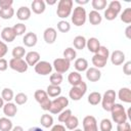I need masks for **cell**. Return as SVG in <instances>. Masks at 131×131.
Returning <instances> with one entry per match:
<instances>
[{"mask_svg": "<svg viewBox=\"0 0 131 131\" xmlns=\"http://www.w3.org/2000/svg\"><path fill=\"white\" fill-rule=\"evenodd\" d=\"M52 66H53L52 68H54L56 73L63 74V73L69 71V69L71 67V62L69 60H67L66 58H63V57L62 58H56V59H54Z\"/></svg>", "mask_w": 131, "mask_h": 131, "instance_id": "7c38bea8", "label": "cell"}, {"mask_svg": "<svg viewBox=\"0 0 131 131\" xmlns=\"http://www.w3.org/2000/svg\"><path fill=\"white\" fill-rule=\"evenodd\" d=\"M57 30L61 33H68L71 30V25L67 20H60L57 23Z\"/></svg>", "mask_w": 131, "mask_h": 131, "instance_id": "7bdbcfd3", "label": "cell"}, {"mask_svg": "<svg viewBox=\"0 0 131 131\" xmlns=\"http://www.w3.org/2000/svg\"><path fill=\"white\" fill-rule=\"evenodd\" d=\"M3 105H4V100H3L2 97H0V108L3 107Z\"/></svg>", "mask_w": 131, "mask_h": 131, "instance_id": "6f0895ef", "label": "cell"}, {"mask_svg": "<svg viewBox=\"0 0 131 131\" xmlns=\"http://www.w3.org/2000/svg\"><path fill=\"white\" fill-rule=\"evenodd\" d=\"M28 131H44V130H42V129L39 128V127H32V128H30Z\"/></svg>", "mask_w": 131, "mask_h": 131, "instance_id": "9f6ffc18", "label": "cell"}, {"mask_svg": "<svg viewBox=\"0 0 131 131\" xmlns=\"http://www.w3.org/2000/svg\"><path fill=\"white\" fill-rule=\"evenodd\" d=\"M68 81H69V83H70L72 86H77V85H79L83 80H82L81 75H80L78 72H72V73H70L69 76H68Z\"/></svg>", "mask_w": 131, "mask_h": 131, "instance_id": "484cf974", "label": "cell"}, {"mask_svg": "<svg viewBox=\"0 0 131 131\" xmlns=\"http://www.w3.org/2000/svg\"><path fill=\"white\" fill-rule=\"evenodd\" d=\"M101 77V72L96 68H89L86 70V78L90 82H97Z\"/></svg>", "mask_w": 131, "mask_h": 131, "instance_id": "9a60e30c", "label": "cell"}, {"mask_svg": "<svg viewBox=\"0 0 131 131\" xmlns=\"http://www.w3.org/2000/svg\"><path fill=\"white\" fill-rule=\"evenodd\" d=\"M100 131H112L113 129V124L111 122V120L108 119H102L99 125Z\"/></svg>", "mask_w": 131, "mask_h": 131, "instance_id": "b9f144b4", "label": "cell"}, {"mask_svg": "<svg viewBox=\"0 0 131 131\" xmlns=\"http://www.w3.org/2000/svg\"><path fill=\"white\" fill-rule=\"evenodd\" d=\"M31 16V9L27 6H20L16 11V17L20 20H27Z\"/></svg>", "mask_w": 131, "mask_h": 131, "instance_id": "cb8c5ba5", "label": "cell"}, {"mask_svg": "<svg viewBox=\"0 0 131 131\" xmlns=\"http://www.w3.org/2000/svg\"><path fill=\"white\" fill-rule=\"evenodd\" d=\"M86 46L88 48V50L90 52H93V53H96L99 49V47L101 46L98 39L95 38V37H92V38H89L87 41H86Z\"/></svg>", "mask_w": 131, "mask_h": 131, "instance_id": "44dd1931", "label": "cell"}, {"mask_svg": "<svg viewBox=\"0 0 131 131\" xmlns=\"http://www.w3.org/2000/svg\"><path fill=\"white\" fill-rule=\"evenodd\" d=\"M34 68L35 72L41 76H47L52 72V64L46 60H40Z\"/></svg>", "mask_w": 131, "mask_h": 131, "instance_id": "8fae6325", "label": "cell"}, {"mask_svg": "<svg viewBox=\"0 0 131 131\" xmlns=\"http://www.w3.org/2000/svg\"><path fill=\"white\" fill-rule=\"evenodd\" d=\"M12 30H13L15 36H21V35L26 32L27 27H26V25H24V24H21V23H18V24L14 25V26L12 27Z\"/></svg>", "mask_w": 131, "mask_h": 131, "instance_id": "60d3db41", "label": "cell"}, {"mask_svg": "<svg viewBox=\"0 0 131 131\" xmlns=\"http://www.w3.org/2000/svg\"><path fill=\"white\" fill-rule=\"evenodd\" d=\"M37 35L33 32L27 33L23 38V42L27 47H34L37 44Z\"/></svg>", "mask_w": 131, "mask_h": 131, "instance_id": "d6986e66", "label": "cell"}, {"mask_svg": "<svg viewBox=\"0 0 131 131\" xmlns=\"http://www.w3.org/2000/svg\"><path fill=\"white\" fill-rule=\"evenodd\" d=\"M56 37H57V33H56V30L54 28H47L44 33H43V38H44V41L47 43V44H52L55 42L56 40Z\"/></svg>", "mask_w": 131, "mask_h": 131, "instance_id": "5bb4252c", "label": "cell"}, {"mask_svg": "<svg viewBox=\"0 0 131 131\" xmlns=\"http://www.w3.org/2000/svg\"><path fill=\"white\" fill-rule=\"evenodd\" d=\"M83 131H98L95 117L89 115L83 119Z\"/></svg>", "mask_w": 131, "mask_h": 131, "instance_id": "4fadbf2b", "label": "cell"}, {"mask_svg": "<svg viewBox=\"0 0 131 131\" xmlns=\"http://www.w3.org/2000/svg\"><path fill=\"white\" fill-rule=\"evenodd\" d=\"M11 131H24V129H23L21 126H15L11 129Z\"/></svg>", "mask_w": 131, "mask_h": 131, "instance_id": "11a10c76", "label": "cell"}, {"mask_svg": "<svg viewBox=\"0 0 131 131\" xmlns=\"http://www.w3.org/2000/svg\"><path fill=\"white\" fill-rule=\"evenodd\" d=\"M73 131H82V129H78V128H76V129H74Z\"/></svg>", "mask_w": 131, "mask_h": 131, "instance_id": "91938a15", "label": "cell"}, {"mask_svg": "<svg viewBox=\"0 0 131 131\" xmlns=\"http://www.w3.org/2000/svg\"><path fill=\"white\" fill-rule=\"evenodd\" d=\"M11 53H12L13 58H21L26 54V49L23 46H15L12 49V52Z\"/></svg>", "mask_w": 131, "mask_h": 131, "instance_id": "8d00e7d4", "label": "cell"}, {"mask_svg": "<svg viewBox=\"0 0 131 131\" xmlns=\"http://www.w3.org/2000/svg\"><path fill=\"white\" fill-rule=\"evenodd\" d=\"M121 20L125 24L131 23V7H127L121 13Z\"/></svg>", "mask_w": 131, "mask_h": 131, "instance_id": "f35d334b", "label": "cell"}, {"mask_svg": "<svg viewBox=\"0 0 131 131\" xmlns=\"http://www.w3.org/2000/svg\"><path fill=\"white\" fill-rule=\"evenodd\" d=\"M74 67L75 69L77 70V72H84L88 69V61L83 58V57H80V58H77L75 60V63H74Z\"/></svg>", "mask_w": 131, "mask_h": 131, "instance_id": "4316f807", "label": "cell"}, {"mask_svg": "<svg viewBox=\"0 0 131 131\" xmlns=\"http://www.w3.org/2000/svg\"><path fill=\"white\" fill-rule=\"evenodd\" d=\"M106 4H107L106 0H92V2H91V5H92V7L94 8L95 11L104 9Z\"/></svg>", "mask_w": 131, "mask_h": 131, "instance_id": "74e56055", "label": "cell"}, {"mask_svg": "<svg viewBox=\"0 0 131 131\" xmlns=\"http://www.w3.org/2000/svg\"><path fill=\"white\" fill-rule=\"evenodd\" d=\"M87 18V14H86V10L83 6H77L76 8H74V11L72 13V23L77 26H83L86 21Z\"/></svg>", "mask_w": 131, "mask_h": 131, "instance_id": "52a82bcc", "label": "cell"}, {"mask_svg": "<svg viewBox=\"0 0 131 131\" xmlns=\"http://www.w3.org/2000/svg\"><path fill=\"white\" fill-rule=\"evenodd\" d=\"M40 123L44 128H49L53 125V118L49 114H44L40 119Z\"/></svg>", "mask_w": 131, "mask_h": 131, "instance_id": "1f68e13d", "label": "cell"}, {"mask_svg": "<svg viewBox=\"0 0 131 131\" xmlns=\"http://www.w3.org/2000/svg\"><path fill=\"white\" fill-rule=\"evenodd\" d=\"M12 4H13L12 0H0V9L12 7Z\"/></svg>", "mask_w": 131, "mask_h": 131, "instance_id": "c3c4849f", "label": "cell"}, {"mask_svg": "<svg viewBox=\"0 0 131 131\" xmlns=\"http://www.w3.org/2000/svg\"><path fill=\"white\" fill-rule=\"evenodd\" d=\"M76 55H77L76 50H75L74 48H72V47H68V48H66L64 51H63V58H66V59L69 60L70 62L76 58Z\"/></svg>", "mask_w": 131, "mask_h": 131, "instance_id": "836d02e7", "label": "cell"}, {"mask_svg": "<svg viewBox=\"0 0 131 131\" xmlns=\"http://www.w3.org/2000/svg\"><path fill=\"white\" fill-rule=\"evenodd\" d=\"M118 97L120 100H122L123 102L126 103H130L131 102V90L128 87H123L119 90L118 93Z\"/></svg>", "mask_w": 131, "mask_h": 131, "instance_id": "ffe728a7", "label": "cell"}, {"mask_svg": "<svg viewBox=\"0 0 131 131\" xmlns=\"http://www.w3.org/2000/svg\"><path fill=\"white\" fill-rule=\"evenodd\" d=\"M55 3H56L55 0H53V1H49V0H47V4H49V5H53V4H55Z\"/></svg>", "mask_w": 131, "mask_h": 131, "instance_id": "680465c9", "label": "cell"}, {"mask_svg": "<svg viewBox=\"0 0 131 131\" xmlns=\"http://www.w3.org/2000/svg\"><path fill=\"white\" fill-rule=\"evenodd\" d=\"M34 97L36 99V101L40 104L41 108L43 111H49L50 106H51V100L49 99V96L47 95L46 91L38 89L35 91L34 93Z\"/></svg>", "mask_w": 131, "mask_h": 131, "instance_id": "277c9868", "label": "cell"}, {"mask_svg": "<svg viewBox=\"0 0 131 131\" xmlns=\"http://www.w3.org/2000/svg\"><path fill=\"white\" fill-rule=\"evenodd\" d=\"M40 61V54L37 51H30L26 54V62L28 66L35 67Z\"/></svg>", "mask_w": 131, "mask_h": 131, "instance_id": "e0dca14e", "label": "cell"}, {"mask_svg": "<svg viewBox=\"0 0 131 131\" xmlns=\"http://www.w3.org/2000/svg\"><path fill=\"white\" fill-rule=\"evenodd\" d=\"M7 51H8V48L6 43H4L3 41H0V58H3L4 55L7 53Z\"/></svg>", "mask_w": 131, "mask_h": 131, "instance_id": "7dc6e473", "label": "cell"}, {"mask_svg": "<svg viewBox=\"0 0 131 131\" xmlns=\"http://www.w3.org/2000/svg\"><path fill=\"white\" fill-rule=\"evenodd\" d=\"M112 119L117 124H122L127 122V114L125 111V107L121 103H115L111 110Z\"/></svg>", "mask_w": 131, "mask_h": 131, "instance_id": "7a4b0ae2", "label": "cell"}, {"mask_svg": "<svg viewBox=\"0 0 131 131\" xmlns=\"http://www.w3.org/2000/svg\"><path fill=\"white\" fill-rule=\"evenodd\" d=\"M73 0H60L57 4V9H56V14L60 18H67L70 16L73 8Z\"/></svg>", "mask_w": 131, "mask_h": 131, "instance_id": "3957f363", "label": "cell"}, {"mask_svg": "<svg viewBox=\"0 0 131 131\" xmlns=\"http://www.w3.org/2000/svg\"><path fill=\"white\" fill-rule=\"evenodd\" d=\"M71 116H72V111L71 110H63L58 115V121L61 122V123H64Z\"/></svg>", "mask_w": 131, "mask_h": 131, "instance_id": "f6af8a7d", "label": "cell"}, {"mask_svg": "<svg viewBox=\"0 0 131 131\" xmlns=\"http://www.w3.org/2000/svg\"><path fill=\"white\" fill-rule=\"evenodd\" d=\"M100 101H101V94L99 92L94 91L88 95V102L91 105H97Z\"/></svg>", "mask_w": 131, "mask_h": 131, "instance_id": "f546056e", "label": "cell"}, {"mask_svg": "<svg viewBox=\"0 0 131 131\" xmlns=\"http://www.w3.org/2000/svg\"><path fill=\"white\" fill-rule=\"evenodd\" d=\"M14 100H15V103H16V104L21 105V104H25V103L27 102L28 96H27V94H25V93H23V92H19V93H17V94L15 95Z\"/></svg>", "mask_w": 131, "mask_h": 131, "instance_id": "ee69618b", "label": "cell"}, {"mask_svg": "<svg viewBox=\"0 0 131 131\" xmlns=\"http://www.w3.org/2000/svg\"><path fill=\"white\" fill-rule=\"evenodd\" d=\"M64 124H66V127L69 129V130H74V129H76L77 127H78V125H79V120H78V118L76 117V116H71L66 122H64Z\"/></svg>", "mask_w": 131, "mask_h": 131, "instance_id": "d6a6232c", "label": "cell"}, {"mask_svg": "<svg viewBox=\"0 0 131 131\" xmlns=\"http://www.w3.org/2000/svg\"><path fill=\"white\" fill-rule=\"evenodd\" d=\"M68 105H69V99L66 96H58L57 98L51 101V106H50L49 112L51 114L56 115L62 112Z\"/></svg>", "mask_w": 131, "mask_h": 131, "instance_id": "ba28073f", "label": "cell"}, {"mask_svg": "<svg viewBox=\"0 0 131 131\" xmlns=\"http://www.w3.org/2000/svg\"><path fill=\"white\" fill-rule=\"evenodd\" d=\"M110 57V51L105 46H100L98 51L94 53L92 57V63L94 68L101 69L106 64V61Z\"/></svg>", "mask_w": 131, "mask_h": 131, "instance_id": "6da1fadb", "label": "cell"}, {"mask_svg": "<svg viewBox=\"0 0 131 131\" xmlns=\"http://www.w3.org/2000/svg\"><path fill=\"white\" fill-rule=\"evenodd\" d=\"M121 3L118 0H113L108 3L106 10L104 11V17L107 20H114L121 11Z\"/></svg>", "mask_w": 131, "mask_h": 131, "instance_id": "5b68a950", "label": "cell"}, {"mask_svg": "<svg viewBox=\"0 0 131 131\" xmlns=\"http://www.w3.org/2000/svg\"><path fill=\"white\" fill-rule=\"evenodd\" d=\"M89 1L88 0H76V3L80 4V5H83V4H87Z\"/></svg>", "mask_w": 131, "mask_h": 131, "instance_id": "db71d44e", "label": "cell"}, {"mask_svg": "<svg viewBox=\"0 0 131 131\" xmlns=\"http://www.w3.org/2000/svg\"><path fill=\"white\" fill-rule=\"evenodd\" d=\"M116 92L113 89H108L104 92L103 96H101V105L102 108L106 112H111L113 105L115 104V100H116Z\"/></svg>", "mask_w": 131, "mask_h": 131, "instance_id": "8992f818", "label": "cell"}, {"mask_svg": "<svg viewBox=\"0 0 131 131\" xmlns=\"http://www.w3.org/2000/svg\"><path fill=\"white\" fill-rule=\"evenodd\" d=\"M12 128V122L8 118H0V131H11Z\"/></svg>", "mask_w": 131, "mask_h": 131, "instance_id": "4dcf8cb0", "label": "cell"}, {"mask_svg": "<svg viewBox=\"0 0 131 131\" xmlns=\"http://www.w3.org/2000/svg\"><path fill=\"white\" fill-rule=\"evenodd\" d=\"M111 61L115 66H120L125 61V53L121 50H115L111 54Z\"/></svg>", "mask_w": 131, "mask_h": 131, "instance_id": "2e32d148", "label": "cell"}, {"mask_svg": "<svg viewBox=\"0 0 131 131\" xmlns=\"http://www.w3.org/2000/svg\"><path fill=\"white\" fill-rule=\"evenodd\" d=\"M63 80V77L61 74H58V73H55V74H52L50 76V84L51 85H55V86H59L61 84Z\"/></svg>", "mask_w": 131, "mask_h": 131, "instance_id": "ab89813d", "label": "cell"}, {"mask_svg": "<svg viewBox=\"0 0 131 131\" xmlns=\"http://www.w3.org/2000/svg\"><path fill=\"white\" fill-rule=\"evenodd\" d=\"M3 113L6 117H14L15 114L17 113L16 104L12 102H7L6 104L3 105Z\"/></svg>", "mask_w": 131, "mask_h": 131, "instance_id": "603a6c76", "label": "cell"}, {"mask_svg": "<svg viewBox=\"0 0 131 131\" xmlns=\"http://www.w3.org/2000/svg\"><path fill=\"white\" fill-rule=\"evenodd\" d=\"M123 72H124V74H126L127 76L131 75V61L125 62V64L123 66Z\"/></svg>", "mask_w": 131, "mask_h": 131, "instance_id": "681fc988", "label": "cell"}, {"mask_svg": "<svg viewBox=\"0 0 131 131\" xmlns=\"http://www.w3.org/2000/svg\"><path fill=\"white\" fill-rule=\"evenodd\" d=\"M50 131H66V127L63 125H60V124H57V125H54Z\"/></svg>", "mask_w": 131, "mask_h": 131, "instance_id": "816d5d0a", "label": "cell"}, {"mask_svg": "<svg viewBox=\"0 0 131 131\" xmlns=\"http://www.w3.org/2000/svg\"><path fill=\"white\" fill-rule=\"evenodd\" d=\"M31 8L36 14H41L45 11V2L43 0H34L31 4Z\"/></svg>", "mask_w": 131, "mask_h": 131, "instance_id": "7402d4cb", "label": "cell"}, {"mask_svg": "<svg viewBox=\"0 0 131 131\" xmlns=\"http://www.w3.org/2000/svg\"><path fill=\"white\" fill-rule=\"evenodd\" d=\"M8 68V62L5 58H0V72L6 71Z\"/></svg>", "mask_w": 131, "mask_h": 131, "instance_id": "f907efd6", "label": "cell"}, {"mask_svg": "<svg viewBox=\"0 0 131 131\" xmlns=\"http://www.w3.org/2000/svg\"><path fill=\"white\" fill-rule=\"evenodd\" d=\"M1 97L3 98V100H6L7 102H10L14 97L13 91L10 88H4L1 92Z\"/></svg>", "mask_w": 131, "mask_h": 131, "instance_id": "d590c367", "label": "cell"}, {"mask_svg": "<svg viewBox=\"0 0 131 131\" xmlns=\"http://www.w3.org/2000/svg\"><path fill=\"white\" fill-rule=\"evenodd\" d=\"M14 14V9L12 7H8V8H2L0 9V17L3 19H9L13 16Z\"/></svg>", "mask_w": 131, "mask_h": 131, "instance_id": "e575fe53", "label": "cell"}, {"mask_svg": "<svg viewBox=\"0 0 131 131\" xmlns=\"http://www.w3.org/2000/svg\"><path fill=\"white\" fill-rule=\"evenodd\" d=\"M87 91V85L84 81H82L79 85L77 86H72L70 92H69V96L70 98H72L73 100L77 101V100H80L86 93Z\"/></svg>", "mask_w": 131, "mask_h": 131, "instance_id": "9c48e42d", "label": "cell"}, {"mask_svg": "<svg viewBox=\"0 0 131 131\" xmlns=\"http://www.w3.org/2000/svg\"><path fill=\"white\" fill-rule=\"evenodd\" d=\"M88 19H89V23L93 26H96V25H99L101 21H102V16L100 15V13L98 11H95V10H91L89 12V15H88Z\"/></svg>", "mask_w": 131, "mask_h": 131, "instance_id": "d4e9b609", "label": "cell"}, {"mask_svg": "<svg viewBox=\"0 0 131 131\" xmlns=\"http://www.w3.org/2000/svg\"><path fill=\"white\" fill-rule=\"evenodd\" d=\"M117 131H131V126L128 122L122 123V124H118L117 126Z\"/></svg>", "mask_w": 131, "mask_h": 131, "instance_id": "bcb514c9", "label": "cell"}, {"mask_svg": "<svg viewBox=\"0 0 131 131\" xmlns=\"http://www.w3.org/2000/svg\"><path fill=\"white\" fill-rule=\"evenodd\" d=\"M47 95L49 97H57L60 93H61V88L60 86H55V85H48L47 87V91H46Z\"/></svg>", "mask_w": 131, "mask_h": 131, "instance_id": "f1b7e54d", "label": "cell"}, {"mask_svg": "<svg viewBox=\"0 0 131 131\" xmlns=\"http://www.w3.org/2000/svg\"><path fill=\"white\" fill-rule=\"evenodd\" d=\"M15 34L12 30V27H5L2 31H1V38L5 41V42H12L15 39Z\"/></svg>", "mask_w": 131, "mask_h": 131, "instance_id": "ac0fdd59", "label": "cell"}, {"mask_svg": "<svg viewBox=\"0 0 131 131\" xmlns=\"http://www.w3.org/2000/svg\"><path fill=\"white\" fill-rule=\"evenodd\" d=\"M86 39L84 36H76L74 38V41H73V45L76 49H79V50H82L84 49V47L86 46Z\"/></svg>", "mask_w": 131, "mask_h": 131, "instance_id": "83f0119b", "label": "cell"}, {"mask_svg": "<svg viewBox=\"0 0 131 131\" xmlns=\"http://www.w3.org/2000/svg\"><path fill=\"white\" fill-rule=\"evenodd\" d=\"M130 31H131V26H128L126 28V31H125V34H126V37L128 39H131V34H130Z\"/></svg>", "mask_w": 131, "mask_h": 131, "instance_id": "f5cc1de1", "label": "cell"}, {"mask_svg": "<svg viewBox=\"0 0 131 131\" xmlns=\"http://www.w3.org/2000/svg\"><path fill=\"white\" fill-rule=\"evenodd\" d=\"M9 67L13 71H16L18 73H25L27 72L29 66L23 58H11L9 60Z\"/></svg>", "mask_w": 131, "mask_h": 131, "instance_id": "30bf717a", "label": "cell"}]
</instances>
